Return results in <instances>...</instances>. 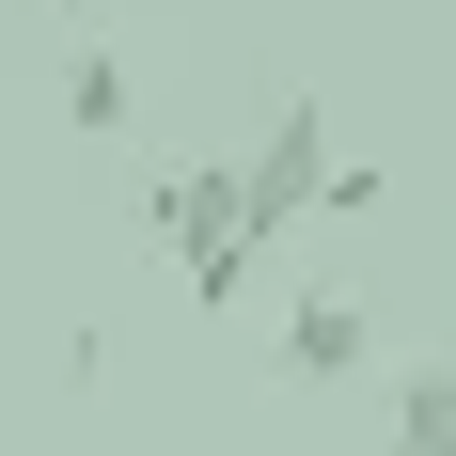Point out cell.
<instances>
[{"instance_id": "obj_2", "label": "cell", "mask_w": 456, "mask_h": 456, "mask_svg": "<svg viewBox=\"0 0 456 456\" xmlns=\"http://www.w3.org/2000/svg\"><path fill=\"white\" fill-rule=\"evenodd\" d=\"M236 205H252V236H283V221L330 205V110L315 94H268V126H252V158H236Z\"/></svg>"}, {"instance_id": "obj_1", "label": "cell", "mask_w": 456, "mask_h": 456, "mask_svg": "<svg viewBox=\"0 0 456 456\" xmlns=\"http://www.w3.org/2000/svg\"><path fill=\"white\" fill-rule=\"evenodd\" d=\"M158 236H174V268H189V299L221 315V299H252V205H236V158H189V174H158Z\"/></svg>"}, {"instance_id": "obj_5", "label": "cell", "mask_w": 456, "mask_h": 456, "mask_svg": "<svg viewBox=\"0 0 456 456\" xmlns=\"http://www.w3.org/2000/svg\"><path fill=\"white\" fill-rule=\"evenodd\" d=\"M394 456H456V362H410V378H394Z\"/></svg>"}, {"instance_id": "obj_6", "label": "cell", "mask_w": 456, "mask_h": 456, "mask_svg": "<svg viewBox=\"0 0 456 456\" xmlns=\"http://www.w3.org/2000/svg\"><path fill=\"white\" fill-rule=\"evenodd\" d=\"M47 16H79V0H47Z\"/></svg>"}, {"instance_id": "obj_7", "label": "cell", "mask_w": 456, "mask_h": 456, "mask_svg": "<svg viewBox=\"0 0 456 456\" xmlns=\"http://www.w3.org/2000/svg\"><path fill=\"white\" fill-rule=\"evenodd\" d=\"M362 456H394V441H362Z\"/></svg>"}, {"instance_id": "obj_3", "label": "cell", "mask_w": 456, "mask_h": 456, "mask_svg": "<svg viewBox=\"0 0 456 456\" xmlns=\"http://www.w3.org/2000/svg\"><path fill=\"white\" fill-rule=\"evenodd\" d=\"M283 378H299V394H330V378H362L378 346H362V299H346V283H299V299H283V346H268Z\"/></svg>"}, {"instance_id": "obj_4", "label": "cell", "mask_w": 456, "mask_h": 456, "mask_svg": "<svg viewBox=\"0 0 456 456\" xmlns=\"http://www.w3.org/2000/svg\"><path fill=\"white\" fill-rule=\"evenodd\" d=\"M63 126H79V142L142 126V79H126V47H110V32H79V47H63Z\"/></svg>"}]
</instances>
